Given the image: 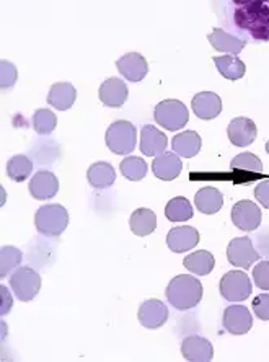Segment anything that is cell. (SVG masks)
I'll return each instance as SVG.
<instances>
[{"label": "cell", "mask_w": 269, "mask_h": 362, "mask_svg": "<svg viewBox=\"0 0 269 362\" xmlns=\"http://www.w3.org/2000/svg\"><path fill=\"white\" fill-rule=\"evenodd\" d=\"M234 23L255 41H269V0H234Z\"/></svg>", "instance_id": "1"}, {"label": "cell", "mask_w": 269, "mask_h": 362, "mask_svg": "<svg viewBox=\"0 0 269 362\" xmlns=\"http://www.w3.org/2000/svg\"><path fill=\"white\" fill-rule=\"evenodd\" d=\"M167 299L177 310H189L203 299L201 281L191 274H179L167 287Z\"/></svg>", "instance_id": "2"}, {"label": "cell", "mask_w": 269, "mask_h": 362, "mask_svg": "<svg viewBox=\"0 0 269 362\" xmlns=\"http://www.w3.org/2000/svg\"><path fill=\"white\" fill-rule=\"evenodd\" d=\"M35 226L44 237H59L68 226V212L61 204L41 206L35 214Z\"/></svg>", "instance_id": "3"}, {"label": "cell", "mask_w": 269, "mask_h": 362, "mask_svg": "<svg viewBox=\"0 0 269 362\" xmlns=\"http://www.w3.org/2000/svg\"><path fill=\"white\" fill-rule=\"evenodd\" d=\"M137 129L133 122L119 119L107 129V146L116 156H129L136 148Z\"/></svg>", "instance_id": "4"}, {"label": "cell", "mask_w": 269, "mask_h": 362, "mask_svg": "<svg viewBox=\"0 0 269 362\" xmlns=\"http://www.w3.org/2000/svg\"><path fill=\"white\" fill-rule=\"evenodd\" d=\"M154 119L167 131L183 129L189 121V111L179 100H163L155 106Z\"/></svg>", "instance_id": "5"}, {"label": "cell", "mask_w": 269, "mask_h": 362, "mask_svg": "<svg viewBox=\"0 0 269 362\" xmlns=\"http://www.w3.org/2000/svg\"><path fill=\"white\" fill-rule=\"evenodd\" d=\"M10 287L22 302L33 300L41 289V276L28 266L17 268V271L10 276Z\"/></svg>", "instance_id": "6"}, {"label": "cell", "mask_w": 269, "mask_h": 362, "mask_svg": "<svg viewBox=\"0 0 269 362\" xmlns=\"http://www.w3.org/2000/svg\"><path fill=\"white\" fill-rule=\"evenodd\" d=\"M220 294L229 302H244L251 296V281L244 271H230L225 273L219 284Z\"/></svg>", "instance_id": "7"}, {"label": "cell", "mask_w": 269, "mask_h": 362, "mask_svg": "<svg viewBox=\"0 0 269 362\" xmlns=\"http://www.w3.org/2000/svg\"><path fill=\"white\" fill-rule=\"evenodd\" d=\"M227 259L230 264L237 266V268L248 269L251 268L253 263L261 259L260 253L253 247V242L250 237H239L230 240L229 247H227Z\"/></svg>", "instance_id": "8"}, {"label": "cell", "mask_w": 269, "mask_h": 362, "mask_svg": "<svg viewBox=\"0 0 269 362\" xmlns=\"http://www.w3.org/2000/svg\"><path fill=\"white\" fill-rule=\"evenodd\" d=\"M261 209L253 201H239L232 209V222L244 232H253L261 226Z\"/></svg>", "instance_id": "9"}, {"label": "cell", "mask_w": 269, "mask_h": 362, "mask_svg": "<svg viewBox=\"0 0 269 362\" xmlns=\"http://www.w3.org/2000/svg\"><path fill=\"white\" fill-rule=\"evenodd\" d=\"M141 325L147 329H157L168 320V307L158 299H149L141 303L137 312Z\"/></svg>", "instance_id": "10"}, {"label": "cell", "mask_w": 269, "mask_h": 362, "mask_svg": "<svg viewBox=\"0 0 269 362\" xmlns=\"http://www.w3.org/2000/svg\"><path fill=\"white\" fill-rule=\"evenodd\" d=\"M129 95V88L123 78L112 77L107 78L102 85H100L98 97L100 101L108 108H121L126 103Z\"/></svg>", "instance_id": "11"}, {"label": "cell", "mask_w": 269, "mask_h": 362, "mask_svg": "<svg viewBox=\"0 0 269 362\" xmlns=\"http://www.w3.org/2000/svg\"><path fill=\"white\" fill-rule=\"evenodd\" d=\"M121 76L129 82H141L149 74V64L139 52H128L116 61Z\"/></svg>", "instance_id": "12"}, {"label": "cell", "mask_w": 269, "mask_h": 362, "mask_svg": "<svg viewBox=\"0 0 269 362\" xmlns=\"http://www.w3.org/2000/svg\"><path fill=\"white\" fill-rule=\"evenodd\" d=\"M258 127L255 121L245 116H239V118L232 119L229 127H227V136H229L230 142L235 147H246L251 146L256 139Z\"/></svg>", "instance_id": "13"}, {"label": "cell", "mask_w": 269, "mask_h": 362, "mask_svg": "<svg viewBox=\"0 0 269 362\" xmlns=\"http://www.w3.org/2000/svg\"><path fill=\"white\" fill-rule=\"evenodd\" d=\"M57 191H59V180L49 170H40L30 181V193L35 199H51L57 194Z\"/></svg>", "instance_id": "14"}, {"label": "cell", "mask_w": 269, "mask_h": 362, "mask_svg": "<svg viewBox=\"0 0 269 362\" xmlns=\"http://www.w3.org/2000/svg\"><path fill=\"white\" fill-rule=\"evenodd\" d=\"M253 327V317L244 305H230L224 310V328L230 334H245Z\"/></svg>", "instance_id": "15"}, {"label": "cell", "mask_w": 269, "mask_h": 362, "mask_svg": "<svg viewBox=\"0 0 269 362\" xmlns=\"http://www.w3.org/2000/svg\"><path fill=\"white\" fill-rule=\"evenodd\" d=\"M199 243V232L194 227L181 226L168 232L167 245L173 253H184Z\"/></svg>", "instance_id": "16"}, {"label": "cell", "mask_w": 269, "mask_h": 362, "mask_svg": "<svg viewBox=\"0 0 269 362\" xmlns=\"http://www.w3.org/2000/svg\"><path fill=\"white\" fill-rule=\"evenodd\" d=\"M191 108L199 119L209 121L217 118L220 115V111H222V100L214 92H201L194 95Z\"/></svg>", "instance_id": "17"}, {"label": "cell", "mask_w": 269, "mask_h": 362, "mask_svg": "<svg viewBox=\"0 0 269 362\" xmlns=\"http://www.w3.org/2000/svg\"><path fill=\"white\" fill-rule=\"evenodd\" d=\"M181 354L191 362H209L214 358V348L209 339L203 337H188L181 343Z\"/></svg>", "instance_id": "18"}, {"label": "cell", "mask_w": 269, "mask_h": 362, "mask_svg": "<svg viewBox=\"0 0 269 362\" xmlns=\"http://www.w3.org/2000/svg\"><path fill=\"white\" fill-rule=\"evenodd\" d=\"M167 146H168V137L165 136V132H162L160 129H157L155 126L152 124H145L141 129V152L144 156H160V153L167 152Z\"/></svg>", "instance_id": "19"}, {"label": "cell", "mask_w": 269, "mask_h": 362, "mask_svg": "<svg viewBox=\"0 0 269 362\" xmlns=\"http://www.w3.org/2000/svg\"><path fill=\"white\" fill-rule=\"evenodd\" d=\"M183 170V163L179 160V156L175 152H163L155 157L152 162V172L162 181H172L179 177Z\"/></svg>", "instance_id": "20"}, {"label": "cell", "mask_w": 269, "mask_h": 362, "mask_svg": "<svg viewBox=\"0 0 269 362\" xmlns=\"http://www.w3.org/2000/svg\"><path fill=\"white\" fill-rule=\"evenodd\" d=\"M208 40L215 51L227 52L230 56H239L246 46L245 40L237 38V36L227 33L222 28H214L213 33L208 36Z\"/></svg>", "instance_id": "21"}, {"label": "cell", "mask_w": 269, "mask_h": 362, "mask_svg": "<svg viewBox=\"0 0 269 362\" xmlns=\"http://www.w3.org/2000/svg\"><path fill=\"white\" fill-rule=\"evenodd\" d=\"M77 100V90L72 83L68 82H59L54 83L47 93V103H49L52 108L66 111L72 108L73 103Z\"/></svg>", "instance_id": "22"}, {"label": "cell", "mask_w": 269, "mask_h": 362, "mask_svg": "<svg viewBox=\"0 0 269 362\" xmlns=\"http://www.w3.org/2000/svg\"><path fill=\"white\" fill-rule=\"evenodd\" d=\"M201 146H203V141L196 131L179 132V134L173 137V141H172L173 152L184 158L196 157L199 151H201Z\"/></svg>", "instance_id": "23"}, {"label": "cell", "mask_w": 269, "mask_h": 362, "mask_svg": "<svg viewBox=\"0 0 269 362\" xmlns=\"http://www.w3.org/2000/svg\"><path fill=\"white\" fill-rule=\"evenodd\" d=\"M194 204L203 214L213 216L215 212H219L224 206V196L217 188H213V186H205L201 188L194 196Z\"/></svg>", "instance_id": "24"}, {"label": "cell", "mask_w": 269, "mask_h": 362, "mask_svg": "<svg viewBox=\"0 0 269 362\" xmlns=\"http://www.w3.org/2000/svg\"><path fill=\"white\" fill-rule=\"evenodd\" d=\"M87 180L92 188L95 189H107L114 185L116 172L112 163L97 162L88 168Z\"/></svg>", "instance_id": "25"}, {"label": "cell", "mask_w": 269, "mask_h": 362, "mask_svg": "<svg viewBox=\"0 0 269 362\" xmlns=\"http://www.w3.org/2000/svg\"><path fill=\"white\" fill-rule=\"evenodd\" d=\"M131 230L137 237H147L150 233H154L157 228V216L154 211L147 209V207H141L133 212L129 219Z\"/></svg>", "instance_id": "26"}, {"label": "cell", "mask_w": 269, "mask_h": 362, "mask_svg": "<svg viewBox=\"0 0 269 362\" xmlns=\"http://www.w3.org/2000/svg\"><path fill=\"white\" fill-rule=\"evenodd\" d=\"M183 266L189 271V273H194L198 276H208L213 273L215 266V258L213 253L205 252V250H199V252L188 255V257L183 259Z\"/></svg>", "instance_id": "27"}, {"label": "cell", "mask_w": 269, "mask_h": 362, "mask_svg": "<svg viewBox=\"0 0 269 362\" xmlns=\"http://www.w3.org/2000/svg\"><path fill=\"white\" fill-rule=\"evenodd\" d=\"M214 64L217 67V71L220 72V76L227 81H239L245 76L246 72V66L244 64V61H240L237 56H219L214 57Z\"/></svg>", "instance_id": "28"}, {"label": "cell", "mask_w": 269, "mask_h": 362, "mask_svg": "<svg viewBox=\"0 0 269 362\" xmlns=\"http://www.w3.org/2000/svg\"><path fill=\"white\" fill-rule=\"evenodd\" d=\"M194 211L191 202L183 196H178V198H173L168 201L165 207V217L170 222H184L189 221L193 217Z\"/></svg>", "instance_id": "29"}, {"label": "cell", "mask_w": 269, "mask_h": 362, "mask_svg": "<svg viewBox=\"0 0 269 362\" xmlns=\"http://www.w3.org/2000/svg\"><path fill=\"white\" fill-rule=\"evenodd\" d=\"M33 173V162L26 156H13L7 162V175L12 181L22 183Z\"/></svg>", "instance_id": "30"}, {"label": "cell", "mask_w": 269, "mask_h": 362, "mask_svg": "<svg viewBox=\"0 0 269 362\" xmlns=\"http://www.w3.org/2000/svg\"><path fill=\"white\" fill-rule=\"evenodd\" d=\"M23 253L12 245H5L0 250V278H7L8 273H12L15 268L22 264Z\"/></svg>", "instance_id": "31"}, {"label": "cell", "mask_w": 269, "mask_h": 362, "mask_svg": "<svg viewBox=\"0 0 269 362\" xmlns=\"http://www.w3.org/2000/svg\"><path fill=\"white\" fill-rule=\"evenodd\" d=\"M119 168H121V173H123V177L128 178L129 181L144 180L145 175H147V170H149L144 158H139V157H134V156L126 157L124 160L121 162Z\"/></svg>", "instance_id": "32"}, {"label": "cell", "mask_w": 269, "mask_h": 362, "mask_svg": "<svg viewBox=\"0 0 269 362\" xmlns=\"http://www.w3.org/2000/svg\"><path fill=\"white\" fill-rule=\"evenodd\" d=\"M230 170H237V172H245L250 175H260L263 170V162L260 160V157L255 156V153L244 152L232 160Z\"/></svg>", "instance_id": "33"}, {"label": "cell", "mask_w": 269, "mask_h": 362, "mask_svg": "<svg viewBox=\"0 0 269 362\" xmlns=\"http://www.w3.org/2000/svg\"><path fill=\"white\" fill-rule=\"evenodd\" d=\"M31 121H33L35 132L40 136L51 134V132L54 131L57 126L56 115L49 110H36L33 115V119Z\"/></svg>", "instance_id": "34"}, {"label": "cell", "mask_w": 269, "mask_h": 362, "mask_svg": "<svg viewBox=\"0 0 269 362\" xmlns=\"http://www.w3.org/2000/svg\"><path fill=\"white\" fill-rule=\"evenodd\" d=\"M0 64H2L0 66L2 67V72H0V85H2V90H10L15 85V82H17V67L8 61H2Z\"/></svg>", "instance_id": "35"}, {"label": "cell", "mask_w": 269, "mask_h": 362, "mask_svg": "<svg viewBox=\"0 0 269 362\" xmlns=\"http://www.w3.org/2000/svg\"><path fill=\"white\" fill-rule=\"evenodd\" d=\"M253 279L256 287L263 291H269V262H260L253 269Z\"/></svg>", "instance_id": "36"}, {"label": "cell", "mask_w": 269, "mask_h": 362, "mask_svg": "<svg viewBox=\"0 0 269 362\" xmlns=\"http://www.w3.org/2000/svg\"><path fill=\"white\" fill-rule=\"evenodd\" d=\"M251 307L260 320H269V294L256 296V299H253Z\"/></svg>", "instance_id": "37"}, {"label": "cell", "mask_w": 269, "mask_h": 362, "mask_svg": "<svg viewBox=\"0 0 269 362\" xmlns=\"http://www.w3.org/2000/svg\"><path fill=\"white\" fill-rule=\"evenodd\" d=\"M255 198L263 207L269 209V180H263L256 185L255 188Z\"/></svg>", "instance_id": "38"}, {"label": "cell", "mask_w": 269, "mask_h": 362, "mask_svg": "<svg viewBox=\"0 0 269 362\" xmlns=\"http://www.w3.org/2000/svg\"><path fill=\"white\" fill-rule=\"evenodd\" d=\"M2 299H4V305H2V315H7L10 312V308H12V296H10V292L7 291V287L2 286Z\"/></svg>", "instance_id": "39"}, {"label": "cell", "mask_w": 269, "mask_h": 362, "mask_svg": "<svg viewBox=\"0 0 269 362\" xmlns=\"http://www.w3.org/2000/svg\"><path fill=\"white\" fill-rule=\"evenodd\" d=\"M266 152H268V153H269V141H268V142H266Z\"/></svg>", "instance_id": "40"}]
</instances>
